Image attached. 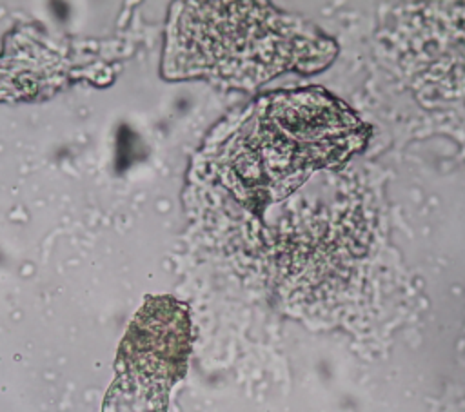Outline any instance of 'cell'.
<instances>
[{
	"label": "cell",
	"instance_id": "1",
	"mask_svg": "<svg viewBox=\"0 0 465 412\" xmlns=\"http://www.w3.org/2000/svg\"><path fill=\"white\" fill-rule=\"evenodd\" d=\"M189 354V318L173 298H151L136 314L120 348V365L167 385L185 370Z\"/></svg>",
	"mask_w": 465,
	"mask_h": 412
}]
</instances>
